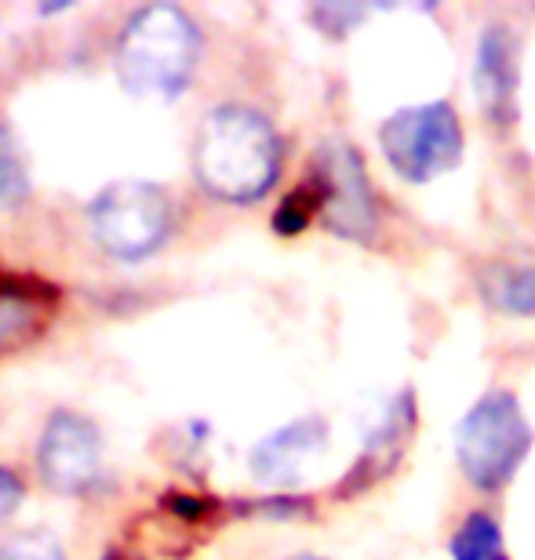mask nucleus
I'll return each mask as SVG.
<instances>
[{
	"mask_svg": "<svg viewBox=\"0 0 535 560\" xmlns=\"http://www.w3.org/2000/svg\"><path fill=\"white\" fill-rule=\"evenodd\" d=\"M197 178L233 205L259 200L274 186L281 167V145L270 128V120L244 106H222L200 125L194 145Z\"/></svg>",
	"mask_w": 535,
	"mask_h": 560,
	"instance_id": "f257e3e1",
	"label": "nucleus"
},
{
	"mask_svg": "<svg viewBox=\"0 0 535 560\" xmlns=\"http://www.w3.org/2000/svg\"><path fill=\"white\" fill-rule=\"evenodd\" d=\"M197 26L172 4L142 8L128 19L117 44V73L131 95L172 98L186 88L197 62Z\"/></svg>",
	"mask_w": 535,
	"mask_h": 560,
	"instance_id": "f03ea898",
	"label": "nucleus"
},
{
	"mask_svg": "<svg viewBox=\"0 0 535 560\" xmlns=\"http://www.w3.org/2000/svg\"><path fill=\"white\" fill-rule=\"evenodd\" d=\"M528 447L532 425L510 394L481 397L455 430V452H460L463 474L485 491L503 488L525 463Z\"/></svg>",
	"mask_w": 535,
	"mask_h": 560,
	"instance_id": "7ed1b4c3",
	"label": "nucleus"
},
{
	"mask_svg": "<svg viewBox=\"0 0 535 560\" xmlns=\"http://www.w3.org/2000/svg\"><path fill=\"white\" fill-rule=\"evenodd\" d=\"M389 167L408 183H430L433 175L449 172L463 156V128L449 103H422L397 109L379 128Z\"/></svg>",
	"mask_w": 535,
	"mask_h": 560,
	"instance_id": "20e7f679",
	"label": "nucleus"
},
{
	"mask_svg": "<svg viewBox=\"0 0 535 560\" xmlns=\"http://www.w3.org/2000/svg\"><path fill=\"white\" fill-rule=\"evenodd\" d=\"M172 205L153 183H114L95 197L92 233L117 259H142L168 237Z\"/></svg>",
	"mask_w": 535,
	"mask_h": 560,
	"instance_id": "39448f33",
	"label": "nucleus"
},
{
	"mask_svg": "<svg viewBox=\"0 0 535 560\" xmlns=\"http://www.w3.org/2000/svg\"><path fill=\"white\" fill-rule=\"evenodd\" d=\"M98 455H103V444H98L95 425L88 419L59 411L44 425L37 458L44 480L55 491H66V495L84 491L98 477Z\"/></svg>",
	"mask_w": 535,
	"mask_h": 560,
	"instance_id": "423d86ee",
	"label": "nucleus"
},
{
	"mask_svg": "<svg viewBox=\"0 0 535 560\" xmlns=\"http://www.w3.org/2000/svg\"><path fill=\"white\" fill-rule=\"evenodd\" d=\"M321 183H325V219L342 237H368L375 230L372 186L364 164L347 142H328L321 150Z\"/></svg>",
	"mask_w": 535,
	"mask_h": 560,
	"instance_id": "0eeeda50",
	"label": "nucleus"
},
{
	"mask_svg": "<svg viewBox=\"0 0 535 560\" xmlns=\"http://www.w3.org/2000/svg\"><path fill=\"white\" fill-rule=\"evenodd\" d=\"M328 447V425L321 416L295 419L263 436L252 452V474L263 485H295L310 474L321 452Z\"/></svg>",
	"mask_w": 535,
	"mask_h": 560,
	"instance_id": "6e6552de",
	"label": "nucleus"
},
{
	"mask_svg": "<svg viewBox=\"0 0 535 560\" xmlns=\"http://www.w3.org/2000/svg\"><path fill=\"white\" fill-rule=\"evenodd\" d=\"M474 88L477 103L488 114V120L503 125L514 120L517 106V40L507 26H488L477 37L474 51Z\"/></svg>",
	"mask_w": 535,
	"mask_h": 560,
	"instance_id": "1a4fd4ad",
	"label": "nucleus"
},
{
	"mask_svg": "<svg viewBox=\"0 0 535 560\" xmlns=\"http://www.w3.org/2000/svg\"><path fill=\"white\" fill-rule=\"evenodd\" d=\"M485 299L514 317H535V270L528 266H496L481 277Z\"/></svg>",
	"mask_w": 535,
	"mask_h": 560,
	"instance_id": "9d476101",
	"label": "nucleus"
},
{
	"mask_svg": "<svg viewBox=\"0 0 535 560\" xmlns=\"http://www.w3.org/2000/svg\"><path fill=\"white\" fill-rule=\"evenodd\" d=\"M452 560H507V542L488 513H470L452 539Z\"/></svg>",
	"mask_w": 535,
	"mask_h": 560,
	"instance_id": "9b49d317",
	"label": "nucleus"
},
{
	"mask_svg": "<svg viewBox=\"0 0 535 560\" xmlns=\"http://www.w3.org/2000/svg\"><path fill=\"white\" fill-rule=\"evenodd\" d=\"M26 189H30L26 164H22L15 139L0 125V208H15L26 197Z\"/></svg>",
	"mask_w": 535,
	"mask_h": 560,
	"instance_id": "f8f14e48",
	"label": "nucleus"
},
{
	"mask_svg": "<svg viewBox=\"0 0 535 560\" xmlns=\"http://www.w3.org/2000/svg\"><path fill=\"white\" fill-rule=\"evenodd\" d=\"M0 560H62V546L44 532H26L0 546Z\"/></svg>",
	"mask_w": 535,
	"mask_h": 560,
	"instance_id": "ddd939ff",
	"label": "nucleus"
},
{
	"mask_svg": "<svg viewBox=\"0 0 535 560\" xmlns=\"http://www.w3.org/2000/svg\"><path fill=\"white\" fill-rule=\"evenodd\" d=\"M30 324V306L15 295H0V346L15 342Z\"/></svg>",
	"mask_w": 535,
	"mask_h": 560,
	"instance_id": "4468645a",
	"label": "nucleus"
},
{
	"mask_svg": "<svg viewBox=\"0 0 535 560\" xmlns=\"http://www.w3.org/2000/svg\"><path fill=\"white\" fill-rule=\"evenodd\" d=\"M19 499H22V480L11 474V469L0 466V517L4 513H11L19 506Z\"/></svg>",
	"mask_w": 535,
	"mask_h": 560,
	"instance_id": "2eb2a0df",
	"label": "nucleus"
},
{
	"mask_svg": "<svg viewBox=\"0 0 535 560\" xmlns=\"http://www.w3.org/2000/svg\"><path fill=\"white\" fill-rule=\"evenodd\" d=\"M292 560H321V557H292Z\"/></svg>",
	"mask_w": 535,
	"mask_h": 560,
	"instance_id": "dca6fc26",
	"label": "nucleus"
}]
</instances>
